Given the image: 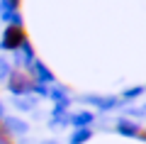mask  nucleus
Listing matches in <instances>:
<instances>
[{
	"label": "nucleus",
	"mask_w": 146,
	"mask_h": 144,
	"mask_svg": "<svg viewBox=\"0 0 146 144\" xmlns=\"http://www.w3.org/2000/svg\"><path fill=\"white\" fill-rule=\"evenodd\" d=\"M7 88H10L15 95H27V93H34L36 88H39V78L32 71L17 66V68H12L10 76H7Z\"/></svg>",
	"instance_id": "1"
},
{
	"label": "nucleus",
	"mask_w": 146,
	"mask_h": 144,
	"mask_svg": "<svg viewBox=\"0 0 146 144\" xmlns=\"http://www.w3.org/2000/svg\"><path fill=\"white\" fill-rule=\"evenodd\" d=\"M27 42H29V32H27V27L22 22H12L3 32V46L7 52H20V49L27 46Z\"/></svg>",
	"instance_id": "2"
},
{
	"label": "nucleus",
	"mask_w": 146,
	"mask_h": 144,
	"mask_svg": "<svg viewBox=\"0 0 146 144\" xmlns=\"http://www.w3.org/2000/svg\"><path fill=\"white\" fill-rule=\"evenodd\" d=\"M0 144H20L17 137H15V132L10 129V125H7L3 117H0Z\"/></svg>",
	"instance_id": "3"
},
{
	"label": "nucleus",
	"mask_w": 146,
	"mask_h": 144,
	"mask_svg": "<svg viewBox=\"0 0 146 144\" xmlns=\"http://www.w3.org/2000/svg\"><path fill=\"white\" fill-rule=\"evenodd\" d=\"M5 5L10 7V10H15V12H20V10H22V0H5Z\"/></svg>",
	"instance_id": "4"
},
{
	"label": "nucleus",
	"mask_w": 146,
	"mask_h": 144,
	"mask_svg": "<svg viewBox=\"0 0 146 144\" xmlns=\"http://www.w3.org/2000/svg\"><path fill=\"white\" fill-rule=\"evenodd\" d=\"M136 137H139V139H144V142H146V127H139V129H136Z\"/></svg>",
	"instance_id": "5"
}]
</instances>
